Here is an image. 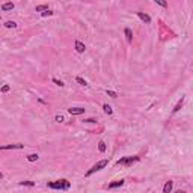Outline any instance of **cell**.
<instances>
[{
    "label": "cell",
    "mask_w": 193,
    "mask_h": 193,
    "mask_svg": "<svg viewBox=\"0 0 193 193\" xmlns=\"http://www.w3.org/2000/svg\"><path fill=\"white\" fill-rule=\"evenodd\" d=\"M5 27L14 29V27H17V23H15V21H6V23H5Z\"/></svg>",
    "instance_id": "16"
},
{
    "label": "cell",
    "mask_w": 193,
    "mask_h": 193,
    "mask_svg": "<svg viewBox=\"0 0 193 193\" xmlns=\"http://www.w3.org/2000/svg\"><path fill=\"white\" fill-rule=\"evenodd\" d=\"M106 93H107L109 96H112V98H118V93H116L115 90H109V89H107V90H106Z\"/></svg>",
    "instance_id": "20"
},
{
    "label": "cell",
    "mask_w": 193,
    "mask_h": 193,
    "mask_svg": "<svg viewBox=\"0 0 193 193\" xmlns=\"http://www.w3.org/2000/svg\"><path fill=\"white\" fill-rule=\"evenodd\" d=\"M157 5H160L161 8H167V0H154Z\"/></svg>",
    "instance_id": "15"
},
{
    "label": "cell",
    "mask_w": 193,
    "mask_h": 193,
    "mask_svg": "<svg viewBox=\"0 0 193 193\" xmlns=\"http://www.w3.org/2000/svg\"><path fill=\"white\" fill-rule=\"evenodd\" d=\"M20 185H27V187H33L35 184H33L32 181H21V182H20Z\"/></svg>",
    "instance_id": "21"
},
{
    "label": "cell",
    "mask_w": 193,
    "mask_h": 193,
    "mask_svg": "<svg viewBox=\"0 0 193 193\" xmlns=\"http://www.w3.org/2000/svg\"><path fill=\"white\" fill-rule=\"evenodd\" d=\"M107 164H109V160H107V158H106V160H100L98 163H95V164H93V166H92V167H90V169H89V170L84 173V176H90L92 173H95V172H98V170L104 169Z\"/></svg>",
    "instance_id": "2"
},
{
    "label": "cell",
    "mask_w": 193,
    "mask_h": 193,
    "mask_svg": "<svg viewBox=\"0 0 193 193\" xmlns=\"http://www.w3.org/2000/svg\"><path fill=\"white\" fill-rule=\"evenodd\" d=\"M136 161H139V157H137V155H130V157H122V158H119V160L116 161V164H118V166H131V164L136 163Z\"/></svg>",
    "instance_id": "3"
},
{
    "label": "cell",
    "mask_w": 193,
    "mask_h": 193,
    "mask_svg": "<svg viewBox=\"0 0 193 193\" xmlns=\"http://www.w3.org/2000/svg\"><path fill=\"white\" fill-rule=\"evenodd\" d=\"M84 110H86V109H83V107H71V109H68V112H69L71 115H83Z\"/></svg>",
    "instance_id": "8"
},
{
    "label": "cell",
    "mask_w": 193,
    "mask_h": 193,
    "mask_svg": "<svg viewBox=\"0 0 193 193\" xmlns=\"http://www.w3.org/2000/svg\"><path fill=\"white\" fill-rule=\"evenodd\" d=\"M74 47H75V51H77V53H84V50H86L84 44H83L81 41H78V39L74 42Z\"/></svg>",
    "instance_id": "6"
},
{
    "label": "cell",
    "mask_w": 193,
    "mask_h": 193,
    "mask_svg": "<svg viewBox=\"0 0 193 193\" xmlns=\"http://www.w3.org/2000/svg\"><path fill=\"white\" fill-rule=\"evenodd\" d=\"M47 9H48V5H39V6L35 8L36 12H44V11H47Z\"/></svg>",
    "instance_id": "14"
},
{
    "label": "cell",
    "mask_w": 193,
    "mask_h": 193,
    "mask_svg": "<svg viewBox=\"0 0 193 193\" xmlns=\"http://www.w3.org/2000/svg\"><path fill=\"white\" fill-rule=\"evenodd\" d=\"M83 122H87V124H95V122H96V119H93V118H87V119H84Z\"/></svg>",
    "instance_id": "25"
},
{
    "label": "cell",
    "mask_w": 193,
    "mask_h": 193,
    "mask_svg": "<svg viewBox=\"0 0 193 193\" xmlns=\"http://www.w3.org/2000/svg\"><path fill=\"white\" fill-rule=\"evenodd\" d=\"M53 83L57 84V86H60V87L63 86V81H62V80H57V78H53Z\"/></svg>",
    "instance_id": "23"
},
{
    "label": "cell",
    "mask_w": 193,
    "mask_h": 193,
    "mask_svg": "<svg viewBox=\"0 0 193 193\" xmlns=\"http://www.w3.org/2000/svg\"><path fill=\"white\" fill-rule=\"evenodd\" d=\"M9 89H11V87H9V86H8V84H5V86H3V87H2V92H3V93H6V92H8V90H9Z\"/></svg>",
    "instance_id": "26"
},
{
    "label": "cell",
    "mask_w": 193,
    "mask_h": 193,
    "mask_svg": "<svg viewBox=\"0 0 193 193\" xmlns=\"http://www.w3.org/2000/svg\"><path fill=\"white\" fill-rule=\"evenodd\" d=\"M98 149H100V152H104V151H106V143H104L103 140L98 142Z\"/></svg>",
    "instance_id": "19"
},
{
    "label": "cell",
    "mask_w": 193,
    "mask_h": 193,
    "mask_svg": "<svg viewBox=\"0 0 193 193\" xmlns=\"http://www.w3.org/2000/svg\"><path fill=\"white\" fill-rule=\"evenodd\" d=\"M182 104H184V96H181V100L176 103V106L173 107V110H172V113H176V112H179L181 110V107H182Z\"/></svg>",
    "instance_id": "12"
},
{
    "label": "cell",
    "mask_w": 193,
    "mask_h": 193,
    "mask_svg": "<svg viewBox=\"0 0 193 193\" xmlns=\"http://www.w3.org/2000/svg\"><path fill=\"white\" fill-rule=\"evenodd\" d=\"M124 179H118V181H115V182H110L109 185H107V188L109 190H113V188H118V187H122L124 185Z\"/></svg>",
    "instance_id": "7"
},
{
    "label": "cell",
    "mask_w": 193,
    "mask_h": 193,
    "mask_svg": "<svg viewBox=\"0 0 193 193\" xmlns=\"http://www.w3.org/2000/svg\"><path fill=\"white\" fill-rule=\"evenodd\" d=\"M103 110H104L106 115H112V113H113V109H112L109 104H104V106H103Z\"/></svg>",
    "instance_id": "13"
},
{
    "label": "cell",
    "mask_w": 193,
    "mask_h": 193,
    "mask_svg": "<svg viewBox=\"0 0 193 193\" xmlns=\"http://www.w3.org/2000/svg\"><path fill=\"white\" fill-rule=\"evenodd\" d=\"M47 187L48 188H53V190H69L71 184H69L68 179H57V181L47 182Z\"/></svg>",
    "instance_id": "1"
},
{
    "label": "cell",
    "mask_w": 193,
    "mask_h": 193,
    "mask_svg": "<svg viewBox=\"0 0 193 193\" xmlns=\"http://www.w3.org/2000/svg\"><path fill=\"white\" fill-rule=\"evenodd\" d=\"M75 81H77L78 84H81V86H87V81H86L84 78H81V77H75Z\"/></svg>",
    "instance_id": "17"
},
{
    "label": "cell",
    "mask_w": 193,
    "mask_h": 193,
    "mask_svg": "<svg viewBox=\"0 0 193 193\" xmlns=\"http://www.w3.org/2000/svg\"><path fill=\"white\" fill-rule=\"evenodd\" d=\"M38 158H39L38 154H29V155H27V160H29V161H36Z\"/></svg>",
    "instance_id": "18"
},
{
    "label": "cell",
    "mask_w": 193,
    "mask_h": 193,
    "mask_svg": "<svg viewBox=\"0 0 193 193\" xmlns=\"http://www.w3.org/2000/svg\"><path fill=\"white\" fill-rule=\"evenodd\" d=\"M172 187H173V181H166V184L163 187V193H170Z\"/></svg>",
    "instance_id": "9"
},
{
    "label": "cell",
    "mask_w": 193,
    "mask_h": 193,
    "mask_svg": "<svg viewBox=\"0 0 193 193\" xmlns=\"http://www.w3.org/2000/svg\"><path fill=\"white\" fill-rule=\"evenodd\" d=\"M24 148V145L23 143H12V145H3L2 148V151H8V149H23Z\"/></svg>",
    "instance_id": "4"
},
{
    "label": "cell",
    "mask_w": 193,
    "mask_h": 193,
    "mask_svg": "<svg viewBox=\"0 0 193 193\" xmlns=\"http://www.w3.org/2000/svg\"><path fill=\"white\" fill-rule=\"evenodd\" d=\"M125 38H127V42H130L131 44V41H133V32H131V29L130 27H125Z\"/></svg>",
    "instance_id": "11"
},
{
    "label": "cell",
    "mask_w": 193,
    "mask_h": 193,
    "mask_svg": "<svg viewBox=\"0 0 193 193\" xmlns=\"http://www.w3.org/2000/svg\"><path fill=\"white\" fill-rule=\"evenodd\" d=\"M14 8H15V5H14V3H11V2H8V3H3V5H2V11H3V12H6V11H12Z\"/></svg>",
    "instance_id": "10"
},
{
    "label": "cell",
    "mask_w": 193,
    "mask_h": 193,
    "mask_svg": "<svg viewBox=\"0 0 193 193\" xmlns=\"http://www.w3.org/2000/svg\"><path fill=\"white\" fill-rule=\"evenodd\" d=\"M136 15H137L143 23H146V24H149V23H151V17H149L148 14H145V12H136Z\"/></svg>",
    "instance_id": "5"
},
{
    "label": "cell",
    "mask_w": 193,
    "mask_h": 193,
    "mask_svg": "<svg viewBox=\"0 0 193 193\" xmlns=\"http://www.w3.org/2000/svg\"><path fill=\"white\" fill-rule=\"evenodd\" d=\"M54 119H56V122H63V121H65L62 115H56V116H54Z\"/></svg>",
    "instance_id": "24"
},
{
    "label": "cell",
    "mask_w": 193,
    "mask_h": 193,
    "mask_svg": "<svg viewBox=\"0 0 193 193\" xmlns=\"http://www.w3.org/2000/svg\"><path fill=\"white\" fill-rule=\"evenodd\" d=\"M41 15H42V17H50V15H53V11H50V9H47V11H44V12H41Z\"/></svg>",
    "instance_id": "22"
}]
</instances>
